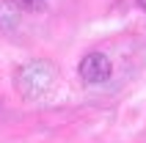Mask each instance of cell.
Instances as JSON below:
<instances>
[{
	"label": "cell",
	"mask_w": 146,
	"mask_h": 143,
	"mask_svg": "<svg viewBox=\"0 0 146 143\" xmlns=\"http://www.w3.org/2000/svg\"><path fill=\"white\" fill-rule=\"evenodd\" d=\"M138 6H141V8H143V11H146V0H138Z\"/></svg>",
	"instance_id": "cell-3"
},
{
	"label": "cell",
	"mask_w": 146,
	"mask_h": 143,
	"mask_svg": "<svg viewBox=\"0 0 146 143\" xmlns=\"http://www.w3.org/2000/svg\"><path fill=\"white\" fill-rule=\"evenodd\" d=\"M58 80V69L50 61H31L17 69V91L25 99H39V96L50 94V88Z\"/></svg>",
	"instance_id": "cell-1"
},
{
	"label": "cell",
	"mask_w": 146,
	"mask_h": 143,
	"mask_svg": "<svg viewBox=\"0 0 146 143\" xmlns=\"http://www.w3.org/2000/svg\"><path fill=\"white\" fill-rule=\"evenodd\" d=\"M77 72H80V80L86 85H102L113 74V64H110V58L105 52H86Z\"/></svg>",
	"instance_id": "cell-2"
}]
</instances>
